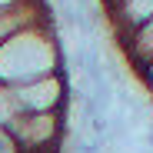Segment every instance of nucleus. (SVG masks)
Returning <instances> with one entry per match:
<instances>
[{"mask_svg":"<svg viewBox=\"0 0 153 153\" xmlns=\"http://www.w3.org/2000/svg\"><path fill=\"white\" fill-rule=\"evenodd\" d=\"M63 60H67V53L53 30V20L37 23V27L0 43V83L17 87V83L37 80V76L60 73Z\"/></svg>","mask_w":153,"mask_h":153,"instance_id":"nucleus-1","label":"nucleus"},{"mask_svg":"<svg viewBox=\"0 0 153 153\" xmlns=\"http://www.w3.org/2000/svg\"><path fill=\"white\" fill-rule=\"evenodd\" d=\"M10 133L20 153H63L67 110L60 113H20L10 123Z\"/></svg>","mask_w":153,"mask_h":153,"instance_id":"nucleus-2","label":"nucleus"},{"mask_svg":"<svg viewBox=\"0 0 153 153\" xmlns=\"http://www.w3.org/2000/svg\"><path fill=\"white\" fill-rule=\"evenodd\" d=\"M13 90H17L23 113H60V110H67V100H70V76H67V70H60L50 76L17 83Z\"/></svg>","mask_w":153,"mask_h":153,"instance_id":"nucleus-3","label":"nucleus"},{"mask_svg":"<svg viewBox=\"0 0 153 153\" xmlns=\"http://www.w3.org/2000/svg\"><path fill=\"white\" fill-rule=\"evenodd\" d=\"M50 20H53V13H50L47 0H17L10 7H0V43Z\"/></svg>","mask_w":153,"mask_h":153,"instance_id":"nucleus-4","label":"nucleus"},{"mask_svg":"<svg viewBox=\"0 0 153 153\" xmlns=\"http://www.w3.org/2000/svg\"><path fill=\"white\" fill-rule=\"evenodd\" d=\"M103 13L110 17L113 33L123 40L153 20V0H103Z\"/></svg>","mask_w":153,"mask_h":153,"instance_id":"nucleus-5","label":"nucleus"},{"mask_svg":"<svg viewBox=\"0 0 153 153\" xmlns=\"http://www.w3.org/2000/svg\"><path fill=\"white\" fill-rule=\"evenodd\" d=\"M120 47H123L126 60H130L137 70H140L143 63H150V60H153V20H150V23H143L140 30H133L130 37H123V40H120Z\"/></svg>","mask_w":153,"mask_h":153,"instance_id":"nucleus-6","label":"nucleus"},{"mask_svg":"<svg viewBox=\"0 0 153 153\" xmlns=\"http://www.w3.org/2000/svg\"><path fill=\"white\" fill-rule=\"evenodd\" d=\"M20 113H23V107H20V100H17V90L10 83H0V126L10 130V123Z\"/></svg>","mask_w":153,"mask_h":153,"instance_id":"nucleus-7","label":"nucleus"},{"mask_svg":"<svg viewBox=\"0 0 153 153\" xmlns=\"http://www.w3.org/2000/svg\"><path fill=\"white\" fill-rule=\"evenodd\" d=\"M137 73H140V80L146 83V90H153V60H150V63H143Z\"/></svg>","mask_w":153,"mask_h":153,"instance_id":"nucleus-8","label":"nucleus"},{"mask_svg":"<svg viewBox=\"0 0 153 153\" xmlns=\"http://www.w3.org/2000/svg\"><path fill=\"white\" fill-rule=\"evenodd\" d=\"M10 4H17V0H0V7H10Z\"/></svg>","mask_w":153,"mask_h":153,"instance_id":"nucleus-9","label":"nucleus"}]
</instances>
